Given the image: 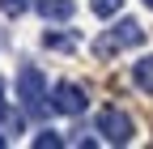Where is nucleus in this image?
<instances>
[{"instance_id":"obj_7","label":"nucleus","mask_w":153,"mask_h":149,"mask_svg":"<svg viewBox=\"0 0 153 149\" xmlns=\"http://www.w3.org/2000/svg\"><path fill=\"white\" fill-rule=\"evenodd\" d=\"M43 43L55 47V51H76V34H55V30H47V34H43Z\"/></svg>"},{"instance_id":"obj_4","label":"nucleus","mask_w":153,"mask_h":149,"mask_svg":"<svg viewBox=\"0 0 153 149\" xmlns=\"http://www.w3.org/2000/svg\"><path fill=\"white\" fill-rule=\"evenodd\" d=\"M85 107H89V98H85L81 85L60 81V85L51 89V111H60V115H85Z\"/></svg>"},{"instance_id":"obj_12","label":"nucleus","mask_w":153,"mask_h":149,"mask_svg":"<svg viewBox=\"0 0 153 149\" xmlns=\"http://www.w3.org/2000/svg\"><path fill=\"white\" fill-rule=\"evenodd\" d=\"M0 145H4V132H0Z\"/></svg>"},{"instance_id":"obj_9","label":"nucleus","mask_w":153,"mask_h":149,"mask_svg":"<svg viewBox=\"0 0 153 149\" xmlns=\"http://www.w3.org/2000/svg\"><path fill=\"white\" fill-rule=\"evenodd\" d=\"M119 9H123V0H94V13L98 17H115Z\"/></svg>"},{"instance_id":"obj_2","label":"nucleus","mask_w":153,"mask_h":149,"mask_svg":"<svg viewBox=\"0 0 153 149\" xmlns=\"http://www.w3.org/2000/svg\"><path fill=\"white\" fill-rule=\"evenodd\" d=\"M145 39V30H140V22H132V17H123L119 26H115L111 34H102L98 43H94V55H98V60H111V55H119L123 47H136Z\"/></svg>"},{"instance_id":"obj_8","label":"nucleus","mask_w":153,"mask_h":149,"mask_svg":"<svg viewBox=\"0 0 153 149\" xmlns=\"http://www.w3.org/2000/svg\"><path fill=\"white\" fill-rule=\"evenodd\" d=\"M64 141L60 136H55V132H47V128H43V132H34V149H60Z\"/></svg>"},{"instance_id":"obj_1","label":"nucleus","mask_w":153,"mask_h":149,"mask_svg":"<svg viewBox=\"0 0 153 149\" xmlns=\"http://www.w3.org/2000/svg\"><path fill=\"white\" fill-rule=\"evenodd\" d=\"M17 98H22V107L30 111V115H47L51 102H47V81L38 68H22L17 72Z\"/></svg>"},{"instance_id":"obj_5","label":"nucleus","mask_w":153,"mask_h":149,"mask_svg":"<svg viewBox=\"0 0 153 149\" xmlns=\"http://www.w3.org/2000/svg\"><path fill=\"white\" fill-rule=\"evenodd\" d=\"M34 9L51 22H64V17H72V0H34Z\"/></svg>"},{"instance_id":"obj_6","label":"nucleus","mask_w":153,"mask_h":149,"mask_svg":"<svg viewBox=\"0 0 153 149\" xmlns=\"http://www.w3.org/2000/svg\"><path fill=\"white\" fill-rule=\"evenodd\" d=\"M132 81H136V89H145V94H153V55H145V60L132 68Z\"/></svg>"},{"instance_id":"obj_11","label":"nucleus","mask_w":153,"mask_h":149,"mask_svg":"<svg viewBox=\"0 0 153 149\" xmlns=\"http://www.w3.org/2000/svg\"><path fill=\"white\" fill-rule=\"evenodd\" d=\"M0 128L17 132V128H22V115H17V111H4V107H0Z\"/></svg>"},{"instance_id":"obj_13","label":"nucleus","mask_w":153,"mask_h":149,"mask_svg":"<svg viewBox=\"0 0 153 149\" xmlns=\"http://www.w3.org/2000/svg\"><path fill=\"white\" fill-rule=\"evenodd\" d=\"M145 4H149V9H153V0H145Z\"/></svg>"},{"instance_id":"obj_10","label":"nucleus","mask_w":153,"mask_h":149,"mask_svg":"<svg viewBox=\"0 0 153 149\" xmlns=\"http://www.w3.org/2000/svg\"><path fill=\"white\" fill-rule=\"evenodd\" d=\"M30 9V0H0V13H9V17H22Z\"/></svg>"},{"instance_id":"obj_3","label":"nucleus","mask_w":153,"mask_h":149,"mask_svg":"<svg viewBox=\"0 0 153 149\" xmlns=\"http://www.w3.org/2000/svg\"><path fill=\"white\" fill-rule=\"evenodd\" d=\"M98 132H102V141H111V145H128L132 132H136V124H132L128 111H119V107H102V111H98Z\"/></svg>"}]
</instances>
